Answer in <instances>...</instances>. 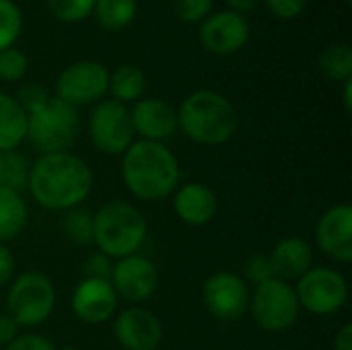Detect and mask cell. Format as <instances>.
Masks as SVG:
<instances>
[{"label":"cell","mask_w":352,"mask_h":350,"mask_svg":"<svg viewBox=\"0 0 352 350\" xmlns=\"http://www.w3.org/2000/svg\"><path fill=\"white\" fill-rule=\"evenodd\" d=\"M107 89L111 91V95L116 97V101L126 103V101H138L146 89V78L144 72L138 66L132 64H124L118 66L113 70V74H109V85Z\"/></svg>","instance_id":"7402d4cb"},{"label":"cell","mask_w":352,"mask_h":350,"mask_svg":"<svg viewBox=\"0 0 352 350\" xmlns=\"http://www.w3.org/2000/svg\"><path fill=\"white\" fill-rule=\"evenodd\" d=\"M27 136V113L19 101L0 93V153L16 151Z\"/></svg>","instance_id":"ffe728a7"},{"label":"cell","mask_w":352,"mask_h":350,"mask_svg":"<svg viewBox=\"0 0 352 350\" xmlns=\"http://www.w3.org/2000/svg\"><path fill=\"white\" fill-rule=\"evenodd\" d=\"M268 8L280 19H293L303 12L307 0H266Z\"/></svg>","instance_id":"836d02e7"},{"label":"cell","mask_w":352,"mask_h":350,"mask_svg":"<svg viewBox=\"0 0 352 350\" xmlns=\"http://www.w3.org/2000/svg\"><path fill=\"white\" fill-rule=\"evenodd\" d=\"M4 350H56V347L41 334H23L6 344Z\"/></svg>","instance_id":"d6a6232c"},{"label":"cell","mask_w":352,"mask_h":350,"mask_svg":"<svg viewBox=\"0 0 352 350\" xmlns=\"http://www.w3.org/2000/svg\"><path fill=\"white\" fill-rule=\"evenodd\" d=\"M113 334L122 349L157 350L163 340V326L153 311L144 307H128L118 314Z\"/></svg>","instance_id":"5bb4252c"},{"label":"cell","mask_w":352,"mask_h":350,"mask_svg":"<svg viewBox=\"0 0 352 350\" xmlns=\"http://www.w3.org/2000/svg\"><path fill=\"white\" fill-rule=\"evenodd\" d=\"M179 163L175 155L153 140H134L122 159V177L128 192L144 202L163 200L177 190Z\"/></svg>","instance_id":"7a4b0ae2"},{"label":"cell","mask_w":352,"mask_h":350,"mask_svg":"<svg viewBox=\"0 0 352 350\" xmlns=\"http://www.w3.org/2000/svg\"><path fill=\"white\" fill-rule=\"evenodd\" d=\"M243 274H245V283H252L254 287L270 281V278H276L274 276V270H272V264H270V258L264 256V254H256V256H250L245 266H243Z\"/></svg>","instance_id":"f546056e"},{"label":"cell","mask_w":352,"mask_h":350,"mask_svg":"<svg viewBox=\"0 0 352 350\" xmlns=\"http://www.w3.org/2000/svg\"><path fill=\"white\" fill-rule=\"evenodd\" d=\"M293 289L301 309L311 316H332L349 301L346 278L328 266H314L297 281V287Z\"/></svg>","instance_id":"ba28073f"},{"label":"cell","mask_w":352,"mask_h":350,"mask_svg":"<svg viewBox=\"0 0 352 350\" xmlns=\"http://www.w3.org/2000/svg\"><path fill=\"white\" fill-rule=\"evenodd\" d=\"M229 2V6L231 8H235V12H248V10H252L256 4H258V0H227Z\"/></svg>","instance_id":"f35d334b"},{"label":"cell","mask_w":352,"mask_h":350,"mask_svg":"<svg viewBox=\"0 0 352 350\" xmlns=\"http://www.w3.org/2000/svg\"><path fill=\"white\" fill-rule=\"evenodd\" d=\"M27 190L47 210H70L91 194L93 171L72 153L39 155L29 167Z\"/></svg>","instance_id":"6da1fadb"},{"label":"cell","mask_w":352,"mask_h":350,"mask_svg":"<svg viewBox=\"0 0 352 350\" xmlns=\"http://www.w3.org/2000/svg\"><path fill=\"white\" fill-rule=\"evenodd\" d=\"M130 118L134 134H138L140 140L163 142L171 138L177 130V109H173L171 103L159 97L138 99L130 111Z\"/></svg>","instance_id":"e0dca14e"},{"label":"cell","mask_w":352,"mask_h":350,"mask_svg":"<svg viewBox=\"0 0 352 350\" xmlns=\"http://www.w3.org/2000/svg\"><path fill=\"white\" fill-rule=\"evenodd\" d=\"M47 4L56 19L72 23L85 19L93 10L95 0H47Z\"/></svg>","instance_id":"83f0119b"},{"label":"cell","mask_w":352,"mask_h":350,"mask_svg":"<svg viewBox=\"0 0 352 350\" xmlns=\"http://www.w3.org/2000/svg\"><path fill=\"white\" fill-rule=\"evenodd\" d=\"M6 303V314L19 328H37L47 322L56 307V287L43 272H25L10 285Z\"/></svg>","instance_id":"8992f818"},{"label":"cell","mask_w":352,"mask_h":350,"mask_svg":"<svg viewBox=\"0 0 352 350\" xmlns=\"http://www.w3.org/2000/svg\"><path fill=\"white\" fill-rule=\"evenodd\" d=\"M250 311L260 330L280 334L295 326L301 314V305L297 301L295 289L289 283L270 278L254 289Z\"/></svg>","instance_id":"52a82bcc"},{"label":"cell","mask_w":352,"mask_h":350,"mask_svg":"<svg viewBox=\"0 0 352 350\" xmlns=\"http://www.w3.org/2000/svg\"><path fill=\"white\" fill-rule=\"evenodd\" d=\"M318 66L322 70V74L330 80H349L352 78V50L344 43H334L328 45L320 58H318Z\"/></svg>","instance_id":"cb8c5ba5"},{"label":"cell","mask_w":352,"mask_h":350,"mask_svg":"<svg viewBox=\"0 0 352 350\" xmlns=\"http://www.w3.org/2000/svg\"><path fill=\"white\" fill-rule=\"evenodd\" d=\"M23 27V17L12 0H0V52L10 47L19 37Z\"/></svg>","instance_id":"4316f807"},{"label":"cell","mask_w":352,"mask_h":350,"mask_svg":"<svg viewBox=\"0 0 352 350\" xmlns=\"http://www.w3.org/2000/svg\"><path fill=\"white\" fill-rule=\"evenodd\" d=\"M316 241L322 254L338 264L352 262V206L336 204L328 208L316 227Z\"/></svg>","instance_id":"4fadbf2b"},{"label":"cell","mask_w":352,"mask_h":350,"mask_svg":"<svg viewBox=\"0 0 352 350\" xmlns=\"http://www.w3.org/2000/svg\"><path fill=\"white\" fill-rule=\"evenodd\" d=\"M97 23L107 31H120L128 27L136 14V0H95Z\"/></svg>","instance_id":"603a6c76"},{"label":"cell","mask_w":352,"mask_h":350,"mask_svg":"<svg viewBox=\"0 0 352 350\" xmlns=\"http://www.w3.org/2000/svg\"><path fill=\"white\" fill-rule=\"evenodd\" d=\"M250 285L235 272H217L202 285V303L214 320L237 322L250 311Z\"/></svg>","instance_id":"30bf717a"},{"label":"cell","mask_w":352,"mask_h":350,"mask_svg":"<svg viewBox=\"0 0 352 350\" xmlns=\"http://www.w3.org/2000/svg\"><path fill=\"white\" fill-rule=\"evenodd\" d=\"M146 233L142 212L128 202H107L93 215V243L107 258L122 260L138 254Z\"/></svg>","instance_id":"277c9868"},{"label":"cell","mask_w":352,"mask_h":350,"mask_svg":"<svg viewBox=\"0 0 352 350\" xmlns=\"http://www.w3.org/2000/svg\"><path fill=\"white\" fill-rule=\"evenodd\" d=\"M27 204L14 190L0 186V243H8L27 227Z\"/></svg>","instance_id":"44dd1931"},{"label":"cell","mask_w":352,"mask_h":350,"mask_svg":"<svg viewBox=\"0 0 352 350\" xmlns=\"http://www.w3.org/2000/svg\"><path fill=\"white\" fill-rule=\"evenodd\" d=\"M118 309V295L109 281L82 278L72 293L74 316L89 326H99L111 320Z\"/></svg>","instance_id":"9a60e30c"},{"label":"cell","mask_w":352,"mask_h":350,"mask_svg":"<svg viewBox=\"0 0 352 350\" xmlns=\"http://www.w3.org/2000/svg\"><path fill=\"white\" fill-rule=\"evenodd\" d=\"M109 283L118 299L122 297L128 303H144L159 287V270L148 258L134 254L113 264Z\"/></svg>","instance_id":"7c38bea8"},{"label":"cell","mask_w":352,"mask_h":350,"mask_svg":"<svg viewBox=\"0 0 352 350\" xmlns=\"http://www.w3.org/2000/svg\"><path fill=\"white\" fill-rule=\"evenodd\" d=\"M351 93H352V78H349V80H344V107H346V111H351L352 109Z\"/></svg>","instance_id":"ab89813d"},{"label":"cell","mask_w":352,"mask_h":350,"mask_svg":"<svg viewBox=\"0 0 352 350\" xmlns=\"http://www.w3.org/2000/svg\"><path fill=\"white\" fill-rule=\"evenodd\" d=\"M89 134L99 153L109 157L124 155L136 136L130 109L116 99L99 101L89 118Z\"/></svg>","instance_id":"9c48e42d"},{"label":"cell","mask_w":352,"mask_h":350,"mask_svg":"<svg viewBox=\"0 0 352 350\" xmlns=\"http://www.w3.org/2000/svg\"><path fill=\"white\" fill-rule=\"evenodd\" d=\"M29 167L31 165L27 163V159L16 151L0 153V186L21 194L27 188Z\"/></svg>","instance_id":"d4e9b609"},{"label":"cell","mask_w":352,"mask_h":350,"mask_svg":"<svg viewBox=\"0 0 352 350\" xmlns=\"http://www.w3.org/2000/svg\"><path fill=\"white\" fill-rule=\"evenodd\" d=\"M173 210L182 223L190 227H204L217 217L219 200L208 186L200 182H190L175 190Z\"/></svg>","instance_id":"ac0fdd59"},{"label":"cell","mask_w":352,"mask_h":350,"mask_svg":"<svg viewBox=\"0 0 352 350\" xmlns=\"http://www.w3.org/2000/svg\"><path fill=\"white\" fill-rule=\"evenodd\" d=\"M334 350H352V324H344L336 338H334Z\"/></svg>","instance_id":"74e56055"},{"label":"cell","mask_w":352,"mask_h":350,"mask_svg":"<svg viewBox=\"0 0 352 350\" xmlns=\"http://www.w3.org/2000/svg\"><path fill=\"white\" fill-rule=\"evenodd\" d=\"M80 132V118L76 107L47 97L43 103L27 111V136L29 142L41 153H68Z\"/></svg>","instance_id":"5b68a950"},{"label":"cell","mask_w":352,"mask_h":350,"mask_svg":"<svg viewBox=\"0 0 352 350\" xmlns=\"http://www.w3.org/2000/svg\"><path fill=\"white\" fill-rule=\"evenodd\" d=\"M274 276L289 283V281H299L307 270L314 268V250L303 237H283L272 254L268 256Z\"/></svg>","instance_id":"d6986e66"},{"label":"cell","mask_w":352,"mask_h":350,"mask_svg":"<svg viewBox=\"0 0 352 350\" xmlns=\"http://www.w3.org/2000/svg\"><path fill=\"white\" fill-rule=\"evenodd\" d=\"M12 274H14V258L10 250L4 243H0V287L10 283Z\"/></svg>","instance_id":"8d00e7d4"},{"label":"cell","mask_w":352,"mask_h":350,"mask_svg":"<svg viewBox=\"0 0 352 350\" xmlns=\"http://www.w3.org/2000/svg\"><path fill=\"white\" fill-rule=\"evenodd\" d=\"M250 37V25L243 14L235 10H223L208 17L200 27V41L208 52L231 54L245 45Z\"/></svg>","instance_id":"2e32d148"},{"label":"cell","mask_w":352,"mask_h":350,"mask_svg":"<svg viewBox=\"0 0 352 350\" xmlns=\"http://www.w3.org/2000/svg\"><path fill=\"white\" fill-rule=\"evenodd\" d=\"M109 85V72L95 60H80L64 68L56 80V97L72 107L101 101Z\"/></svg>","instance_id":"8fae6325"},{"label":"cell","mask_w":352,"mask_h":350,"mask_svg":"<svg viewBox=\"0 0 352 350\" xmlns=\"http://www.w3.org/2000/svg\"><path fill=\"white\" fill-rule=\"evenodd\" d=\"M237 126L239 118L233 103L210 89L192 93L177 109V128L198 144H223L233 138Z\"/></svg>","instance_id":"3957f363"},{"label":"cell","mask_w":352,"mask_h":350,"mask_svg":"<svg viewBox=\"0 0 352 350\" xmlns=\"http://www.w3.org/2000/svg\"><path fill=\"white\" fill-rule=\"evenodd\" d=\"M60 350H82V349H76V347H64V349Z\"/></svg>","instance_id":"60d3db41"},{"label":"cell","mask_w":352,"mask_h":350,"mask_svg":"<svg viewBox=\"0 0 352 350\" xmlns=\"http://www.w3.org/2000/svg\"><path fill=\"white\" fill-rule=\"evenodd\" d=\"M27 72V56L21 50L6 47L0 52V76L4 80H19Z\"/></svg>","instance_id":"f1b7e54d"},{"label":"cell","mask_w":352,"mask_h":350,"mask_svg":"<svg viewBox=\"0 0 352 350\" xmlns=\"http://www.w3.org/2000/svg\"><path fill=\"white\" fill-rule=\"evenodd\" d=\"M113 262L111 258L103 256L101 252L91 254L82 264V278H97V281H111Z\"/></svg>","instance_id":"1f68e13d"},{"label":"cell","mask_w":352,"mask_h":350,"mask_svg":"<svg viewBox=\"0 0 352 350\" xmlns=\"http://www.w3.org/2000/svg\"><path fill=\"white\" fill-rule=\"evenodd\" d=\"M214 0H173L175 14L186 23H198L212 10Z\"/></svg>","instance_id":"4dcf8cb0"},{"label":"cell","mask_w":352,"mask_h":350,"mask_svg":"<svg viewBox=\"0 0 352 350\" xmlns=\"http://www.w3.org/2000/svg\"><path fill=\"white\" fill-rule=\"evenodd\" d=\"M19 324L8 314H0V347L10 344L19 336Z\"/></svg>","instance_id":"d590c367"},{"label":"cell","mask_w":352,"mask_h":350,"mask_svg":"<svg viewBox=\"0 0 352 350\" xmlns=\"http://www.w3.org/2000/svg\"><path fill=\"white\" fill-rule=\"evenodd\" d=\"M50 95L39 87V85H27V87H23L21 89V95H19V105L25 109V113L29 111V109H33V107H37L39 103H43L45 99H47Z\"/></svg>","instance_id":"e575fe53"},{"label":"cell","mask_w":352,"mask_h":350,"mask_svg":"<svg viewBox=\"0 0 352 350\" xmlns=\"http://www.w3.org/2000/svg\"><path fill=\"white\" fill-rule=\"evenodd\" d=\"M62 229L66 237L76 245H91L93 243V212L85 208H70L64 215Z\"/></svg>","instance_id":"484cf974"}]
</instances>
